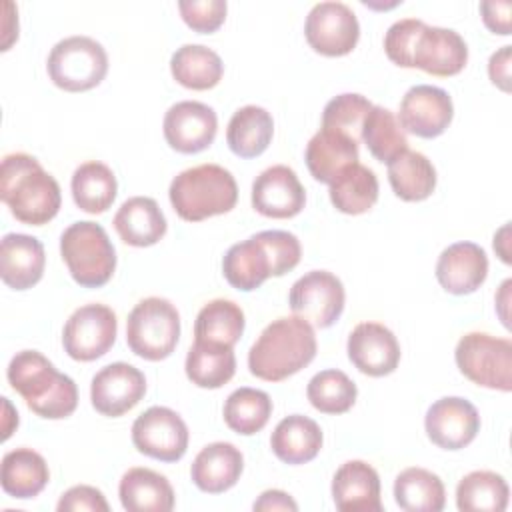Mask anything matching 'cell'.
I'll return each instance as SVG.
<instances>
[{
    "label": "cell",
    "mask_w": 512,
    "mask_h": 512,
    "mask_svg": "<svg viewBox=\"0 0 512 512\" xmlns=\"http://www.w3.org/2000/svg\"><path fill=\"white\" fill-rule=\"evenodd\" d=\"M0 198L18 222L30 226L50 222L62 204L56 178L26 152H14L2 158Z\"/></svg>",
    "instance_id": "1"
},
{
    "label": "cell",
    "mask_w": 512,
    "mask_h": 512,
    "mask_svg": "<svg viewBox=\"0 0 512 512\" xmlns=\"http://www.w3.org/2000/svg\"><path fill=\"white\" fill-rule=\"evenodd\" d=\"M314 328L298 316H282L272 320L252 344L248 352L250 374L280 382L306 368L316 356Z\"/></svg>",
    "instance_id": "2"
},
{
    "label": "cell",
    "mask_w": 512,
    "mask_h": 512,
    "mask_svg": "<svg viewBox=\"0 0 512 512\" xmlns=\"http://www.w3.org/2000/svg\"><path fill=\"white\" fill-rule=\"evenodd\" d=\"M8 382L26 406L40 418L60 420L70 416L78 406V388L74 380L54 368L38 350H22L12 356Z\"/></svg>",
    "instance_id": "3"
},
{
    "label": "cell",
    "mask_w": 512,
    "mask_h": 512,
    "mask_svg": "<svg viewBox=\"0 0 512 512\" xmlns=\"http://www.w3.org/2000/svg\"><path fill=\"white\" fill-rule=\"evenodd\" d=\"M168 196L174 212L182 220L200 222L230 212L238 200V186L224 166L200 164L174 176Z\"/></svg>",
    "instance_id": "4"
},
{
    "label": "cell",
    "mask_w": 512,
    "mask_h": 512,
    "mask_svg": "<svg viewBox=\"0 0 512 512\" xmlns=\"http://www.w3.org/2000/svg\"><path fill=\"white\" fill-rule=\"evenodd\" d=\"M60 254L74 282L84 288L104 286L116 270V250L106 230L90 220L74 222L62 232Z\"/></svg>",
    "instance_id": "5"
},
{
    "label": "cell",
    "mask_w": 512,
    "mask_h": 512,
    "mask_svg": "<svg viewBox=\"0 0 512 512\" xmlns=\"http://www.w3.org/2000/svg\"><path fill=\"white\" fill-rule=\"evenodd\" d=\"M180 338V314L176 306L160 296L140 300L126 320L128 348L150 362L168 358Z\"/></svg>",
    "instance_id": "6"
},
{
    "label": "cell",
    "mask_w": 512,
    "mask_h": 512,
    "mask_svg": "<svg viewBox=\"0 0 512 512\" xmlns=\"http://www.w3.org/2000/svg\"><path fill=\"white\" fill-rule=\"evenodd\" d=\"M48 76L66 92H86L98 86L108 72V54L90 36H68L48 54Z\"/></svg>",
    "instance_id": "7"
},
{
    "label": "cell",
    "mask_w": 512,
    "mask_h": 512,
    "mask_svg": "<svg viewBox=\"0 0 512 512\" xmlns=\"http://www.w3.org/2000/svg\"><path fill=\"white\" fill-rule=\"evenodd\" d=\"M458 370L490 390H512V342L486 332L464 334L454 350Z\"/></svg>",
    "instance_id": "8"
},
{
    "label": "cell",
    "mask_w": 512,
    "mask_h": 512,
    "mask_svg": "<svg viewBox=\"0 0 512 512\" xmlns=\"http://www.w3.org/2000/svg\"><path fill=\"white\" fill-rule=\"evenodd\" d=\"M118 320L106 304H84L64 324V352L78 362H92L104 356L116 342Z\"/></svg>",
    "instance_id": "9"
},
{
    "label": "cell",
    "mask_w": 512,
    "mask_h": 512,
    "mask_svg": "<svg viewBox=\"0 0 512 512\" xmlns=\"http://www.w3.org/2000/svg\"><path fill=\"white\" fill-rule=\"evenodd\" d=\"M344 284L328 270H312L298 278L288 296L294 316L306 320L310 326L328 328L344 310Z\"/></svg>",
    "instance_id": "10"
},
{
    "label": "cell",
    "mask_w": 512,
    "mask_h": 512,
    "mask_svg": "<svg viewBox=\"0 0 512 512\" xmlns=\"http://www.w3.org/2000/svg\"><path fill=\"white\" fill-rule=\"evenodd\" d=\"M132 444L154 460L176 462L188 450V426L172 408L150 406L132 424Z\"/></svg>",
    "instance_id": "11"
},
{
    "label": "cell",
    "mask_w": 512,
    "mask_h": 512,
    "mask_svg": "<svg viewBox=\"0 0 512 512\" xmlns=\"http://www.w3.org/2000/svg\"><path fill=\"white\" fill-rule=\"evenodd\" d=\"M304 36L310 48L324 56L350 54L360 38V24L344 2H318L306 16Z\"/></svg>",
    "instance_id": "12"
},
{
    "label": "cell",
    "mask_w": 512,
    "mask_h": 512,
    "mask_svg": "<svg viewBox=\"0 0 512 512\" xmlns=\"http://www.w3.org/2000/svg\"><path fill=\"white\" fill-rule=\"evenodd\" d=\"M454 116V104L446 90L430 84L412 86L400 100L398 122L404 132L418 138L444 134Z\"/></svg>",
    "instance_id": "13"
},
{
    "label": "cell",
    "mask_w": 512,
    "mask_h": 512,
    "mask_svg": "<svg viewBox=\"0 0 512 512\" xmlns=\"http://www.w3.org/2000/svg\"><path fill=\"white\" fill-rule=\"evenodd\" d=\"M146 394L144 374L128 362H112L98 370L90 384V400L102 416L118 418Z\"/></svg>",
    "instance_id": "14"
},
{
    "label": "cell",
    "mask_w": 512,
    "mask_h": 512,
    "mask_svg": "<svg viewBox=\"0 0 512 512\" xmlns=\"http://www.w3.org/2000/svg\"><path fill=\"white\" fill-rule=\"evenodd\" d=\"M424 428L432 444L438 448L460 450L466 448L480 432V414L466 398L444 396L428 408Z\"/></svg>",
    "instance_id": "15"
},
{
    "label": "cell",
    "mask_w": 512,
    "mask_h": 512,
    "mask_svg": "<svg viewBox=\"0 0 512 512\" xmlns=\"http://www.w3.org/2000/svg\"><path fill=\"white\" fill-rule=\"evenodd\" d=\"M162 128L170 148L182 154H196L214 142L218 118L208 104L182 100L168 108Z\"/></svg>",
    "instance_id": "16"
},
{
    "label": "cell",
    "mask_w": 512,
    "mask_h": 512,
    "mask_svg": "<svg viewBox=\"0 0 512 512\" xmlns=\"http://www.w3.org/2000/svg\"><path fill=\"white\" fill-rule=\"evenodd\" d=\"M304 204V186L286 164L266 168L252 184V208L266 218H292L302 212Z\"/></svg>",
    "instance_id": "17"
},
{
    "label": "cell",
    "mask_w": 512,
    "mask_h": 512,
    "mask_svg": "<svg viewBox=\"0 0 512 512\" xmlns=\"http://www.w3.org/2000/svg\"><path fill=\"white\" fill-rule=\"evenodd\" d=\"M348 358L366 376L392 374L400 362V344L380 322H360L348 336Z\"/></svg>",
    "instance_id": "18"
},
{
    "label": "cell",
    "mask_w": 512,
    "mask_h": 512,
    "mask_svg": "<svg viewBox=\"0 0 512 512\" xmlns=\"http://www.w3.org/2000/svg\"><path fill=\"white\" fill-rule=\"evenodd\" d=\"M488 276V256L474 242H456L444 248L436 262V280L456 296L476 292Z\"/></svg>",
    "instance_id": "19"
},
{
    "label": "cell",
    "mask_w": 512,
    "mask_h": 512,
    "mask_svg": "<svg viewBox=\"0 0 512 512\" xmlns=\"http://www.w3.org/2000/svg\"><path fill=\"white\" fill-rule=\"evenodd\" d=\"M466 62L468 46L456 30L428 24L422 28L412 68H420L432 76H454L466 66Z\"/></svg>",
    "instance_id": "20"
},
{
    "label": "cell",
    "mask_w": 512,
    "mask_h": 512,
    "mask_svg": "<svg viewBox=\"0 0 512 512\" xmlns=\"http://www.w3.org/2000/svg\"><path fill=\"white\" fill-rule=\"evenodd\" d=\"M222 272L228 284L242 292H252L270 276H276L274 260L262 232L232 244L222 258Z\"/></svg>",
    "instance_id": "21"
},
{
    "label": "cell",
    "mask_w": 512,
    "mask_h": 512,
    "mask_svg": "<svg viewBox=\"0 0 512 512\" xmlns=\"http://www.w3.org/2000/svg\"><path fill=\"white\" fill-rule=\"evenodd\" d=\"M46 266L44 246L38 238L10 232L0 244V276L12 290H28L40 282Z\"/></svg>",
    "instance_id": "22"
},
{
    "label": "cell",
    "mask_w": 512,
    "mask_h": 512,
    "mask_svg": "<svg viewBox=\"0 0 512 512\" xmlns=\"http://www.w3.org/2000/svg\"><path fill=\"white\" fill-rule=\"evenodd\" d=\"M332 498L342 512H380V478L364 460L344 462L332 478Z\"/></svg>",
    "instance_id": "23"
},
{
    "label": "cell",
    "mask_w": 512,
    "mask_h": 512,
    "mask_svg": "<svg viewBox=\"0 0 512 512\" xmlns=\"http://www.w3.org/2000/svg\"><path fill=\"white\" fill-rule=\"evenodd\" d=\"M242 470L244 456L234 444L212 442L196 454L190 476L198 490L208 494H222L240 480Z\"/></svg>",
    "instance_id": "24"
},
{
    "label": "cell",
    "mask_w": 512,
    "mask_h": 512,
    "mask_svg": "<svg viewBox=\"0 0 512 512\" xmlns=\"http://www.w3.org/2000/svg\"><path fill=\"white\" fill-rule=\"evenodd\" d=\"M306 166L314 180L330 184L346 166L356 164L360 158L358 142L348 134L320 128L306 146Z\"/></svg>",
    "instance_id": "25"
},
{
    "label": "cell",
    "mask_w": 512,
    "mask_h": 512,
    "mask_svg": "<svg viewBox=\"0 0 512 512\" xmlns=\"http://www.w3.org/2000/svg\"><path fill=\"white\" fill-rule=\"evenodd\" d=\"M112 224L122 242L136 248L160 242L168 230V222L160 206L148 196H132L122 202Z\"/></svg>",
    "instance_id": "26"
},
{
    "label": "cell",
    "mask_w": 512,
    "mask_h": 512,
    "mask_svg": "<svg viewBox=\"0 0 512 512\" xmlns=\"http://www.w3.org/2000/svg\"><path fill=\"white\" fill-rule=\"evenodd\" d=\"M118 496L128 512H170L174 508L168 478L150 468H130L120 480Z\"/></svg>",
    "instance_id": "27"
},
{
    "label": "cell",
    "mask_w": 512,
    "mask_h": 512,
    "mask_svg": "<svg viewBox=\"0 0 512 512\" xmlns=\"http://www.w3.org/2000/svg\"><path fill=\"white\" fill-rule=\"evenodd\" d=\"M270 448L276 458L286 464H306L314 460L322 448V430L308 416H286L276 424L270 436Z\"/></svg>",
    "instance_id": "28"
},
{
    "label": "cell",
    "mask_w": 512,
    "mask_h": 512,
    "mask_svg": "<svg viewBox=\"0 0 512 512\" xmlns=\"http://www.w3.org/2000/svg\"><path fill=\"white\" fill-rule=\"evenodd\" d=\"M50 480L46 460L32 448H16L4 454L0 468L2 490L18 500L38 496Z\"/></svg>",
    "instance_id": "29"
},
{
    "label": "cell",
    "mask_w": 512,
    "mask_h": 512,
    "mask_svg": "<svg viewBox=\"0 0 512 512\" xmlns=\"http://www.w3.org/2000/svg\"><path fill=\"white\" fill-rule=\"evenodd\" d=\"M272 134L274 120L270 112L262 106L248 104L232 114L226 130V142L236 156L256 158L268 148Z\"/></svg>",
    "instance_id": "30"
},
{
    "label": "cell",
    "mask_w": 512,
    "mask_h": 512,
    "mask_svg": "<svg viewBox=\"0 0 512 512\" xmlns=\"http://www.w3.org/2000/svg\"><path fill=\"white\" fill-rule=\"evenodd\" d=\"M170 72L184 88L210 90L220 82L224 64L212 48L202 44H184L172 54Z\"/></svg>",
    "instance_id": "31"
},
{
    "label": "cell",
    "mask_w": 512,
    "mask_h": 512,
    "mask_svg": "<svg viewBox=\"0 0 512 512\" xmlns=\"http://www.w3.org/2000/svg\"><path fill=\"white\" fill-rule=\"evenodd\" d=\"M388 180L398 198L420 202L436 188V168L422 152L404 150L388 162Z\"/></svg>",
    "instance_id": "32"
},
{
    "label": "cell",
    "mask_w": 512,
    "mask_h": 512,
    "mask_svg": "<svg viewBox=\"0 0 512 512\" xmlns=\"http://www.w3.org/2000/svg\"><path fill=\"white\" fill-rule=\"evenodd\" d=\"M72 198L76 206L88 214L106 212L118 192V182L114 172L98 160L80 164L72 174Z\"/></svg>",
    "instance_id": "33"
},
{
    "label": "cell",
    "mask_w": 512,
    "mask_h": 512,
    "mask_svg": "<svg viewBox=\"0 0 512 512\" xmlns=\"http://www.w3.org/2000/svg\"><path fill=\"white\" fill-rule=\"evenodd\" d=\"M376 200L378 178L368 166L360 162L346 166L330 182V202L344 214H364L376 204Z\"/></svg>",
    "instance_id": "34"
},
{
    "label": "cell",
    "mask_w": 512,
    "mask_h": 512,
    "mask_svg": "<svg viewBox=\"0 0 512 512\" xmlns=\"http://www.w3.org/2000/svg\"><path fill=\"white\" fill-rule=\"evenodd\" d=\"M394 500L406 512H440L446 504V490L440 476L412 466L396 476Z\"/></svg>",
    "instance_id": "35"
},
{
    "label": "cell",
    "mask_w": 512,
    "mask_h": 512,
    "mask_svg": "<svg viewBox=\"0 0 512 512\" xmlns=\"http://www.w3.org/2000/svg\"><path fill=\"white\" fill-rule=\"evenodd\" d=\"M244 324V312L236 302L216 298L198 312L194 322V340L234 348L244 332Z\"/></svg>",
    "instance_id": "36"
},
{
    "label": "cell",
    "mask_w": 512,
    "mask_h": 512,
    "mask_svg": "<svg viewBox=\"0 0 512 512\" xmlns=\"http://www.w3.org/2000/svg\"><path fill=\"white\" fill-rule=\"evenodd\" d=\"M186 376L198 388H220L236 372V356L228 346H216L194 340L186 354Z\"/></svg>",
    "instance_id": "37"
},
{
    "label": "cell",
    "mask_w": 512,
    "mask_h": 512,
    "mask_svg": "<svg viewBox=\"0 0 512 512\" xmlns=\"http://www.w3.org/2000/svg\"><path fill=\"white\" fill-rule=\"evenodd\" d=\"M508 496L506 480L490 470H474L456 486V506L462 512H502Z\"/></svg>",
    "instance_id": "38"
},
{
    "label": "cell",
    "mask_w": 512,
    "mask_h": 512,
    "mask_svg": "<svg viewBox=\"0 0 512 512\" xmlns=\"http://www.w3.org/2000/svg\"><path fill=\"white\" fill-rule=\"evenodd\" d=\"M362 142L378 162H392L408 150V138L396 114L384 106H372L364 118Z\"/></svg>",
    "instance_id": "39"
},
{
    "label": "cell",
    "mask_w": 512,
    "mask_h": 512,
    "mask_svg": "<svg viewBox=\"0 0 512 512\" xmlns=\"http://www.w3.org/2000/svg\"><path fill=\"white\" fill-rule=\"evenodd\" d=\"M272 414V400L264 390L242 386L224 402V422L230 430L242 436L260 432Z\"/></svg>",
    "instance_id": "40"
},
{
    "label": "cell",
    "mask_w": 512,
    "mask_h": 512,
    "mask_svg": "<svg viewBox=\"0 0 512 512\" xmlns=\"http://www.w3.org/2000/svg\"><path fill=\"white\" fill-rule=\"evenodd\" d=\"M306 396L318 412L344 414L354 406L358 388L348 378V374L336 368H328L310 378L306 386Z\"/></svg>",
    "instance_id": "41"
},
{
    "label": "cell",
    "mask_w": 512,
    "mask_h": 512,
    "mask_svg": "<svg viewBox=\"0 0 512 512\" xmlns=\"http://www.w3.org/2000/svg\"><path fill=\"white\" fill-rule=\"evenodd\" d=\"M372 106L374 104L362 94H354V92L340 94L324 106L322 128L344 132L360 144L364 118H366V114L370 112Z\"/></svg>",
    "instance_id": "42"
},
{
    "label": "cell",
    "mask_w": 512,
    "mask_h": 512,
    "mask_svg": "<svg viewBox=\"0 0 512 512\" xmlns=\"http://www.w3.org/2000/svg\"><path fill=\"white\" fill-rule=\"evenodd\" d=\"M424 26H426V22H422L418 18H404V20L394 22L384 36L386 56L402 68H412L416 42H418V36Z\"/></svg>",
    "instance_id": "43"
},
{
    "label": "cell",
    "mask_w": 512,
    "mask_h": 512,
    "mask_svg": "<svg viewBox=\"0 0 512 512\" xmlns=\"http://www.w3.org/2000/svg\"><path fill=\"white\" fill-rule=\"evenodd\" d=\"M224 0H180L178 10L182 20L200 34L216 32L226 18Z\"/></svg>",
    "instance_id": "44"
},
{
    "label": "cell",
    "mask_w": 512,
    "mask_h": 512,
    "mask_svg": "<svg viewBox=\"0 0 512 512\" xmlns=\"http://www.w3.org/2000/svg\"><path fill=\"white\" fill-rule=\"evenodd\" d=\"M58 512H82V510H88V512H108L110 506L104 498V494L94 488V486H88V484H78V486H72L70 490H66L58 504H56Z\"/></svg>",
    "instance_id": "45"
},
{
    "label": "cell",
    "mask_w": 512,
    "mask_h": 512,
    "mask_svg": "<svg viewBox=\"0 0 512 512\" xmlns=\"http://www.w3.org/2000/svg\"><path fill=\"white\" fill-rule=\"evenodd\" d=\"M480 12H482V20H484L488 30H492L494 34H500V36L510 34L512 2H508V0H484V2H480Z\"/></svg>",
    "instance_id": "46"
},
{
    "label": "cell",
    "mask_w": 512,
    "mask_h": 512,
    "mask_svg": "<svg viewBox=\"0 0 512 512\" xmlns=\"http://www.w3.org/2000/svg\"><path fill=\"white\" fill-rule=\"evenodd\" d=\"M512 46H502L498 52L490 56L488 62V76L494 86L504 92H510V50Z\"/></svg>",
    "instance_id": "47"
},
{
    "label": "cell",
    "mask_w": 512,
    "mask_h": 512,
    "mask_svg": "<svg viewBox=\"0 0 512 512\" xmlns=\"http://www.w3.org/2000/svg\"><path fill=\"white\" fill-rule=\"evenodd\" d=\"M254 510L258 512H270V510H298V504L282 490H266L260 494V498L254 502Z\"/></svg>",
    "instance_id": "48"
}]
</instances>
